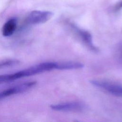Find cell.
<instances>
[{"label":"cell","instance_id":"cell-3","mask_svg":"<svg viewBox=\"0 0 122 122\" xmlns=\"http://www.w3.org/2000/svg\"><path fill=\"white\" fill-rule=\"evenodd\" d=\"M91 82L94 85L102 88L112 94L116 96H122V87L117 84H113L112 83L100 81H93Z\"/></svg>","mask_w":122,"mask_h":122},{"label":"cell","instance_id":"cell-5","mask_svg":"<svg viewBox=\"0 0 122 122\" xmlns=\"http://www.w3.org/2000/svg\"><path fill=\"white\" fill-rule=\"evenodd\" d=\"M17 26V20L15 18L8 20L3 25L2 28V34L5 37L12 35L14 32Z\"/></svg>","mask_w":122,"mask_h":122},{"label":"cell","instance_id":"cell-4","mask_svg":"<svg viewBox=\"0 0 122 122\" xmlns=\"http://www.w3.org/2000/svg\"><path fill=\"white\" fill-rule=\"evenodd\" d=\"M51 108L58 111H79L83 110L84 106L79 102H73L51 105Z\"/></svg>","mask_w":122,"mask_h":122},{"label":"cell","instance_id":"cell-2","mask_svg":"<svg viewBox=\"0 0 122 122\" xmlns=\"http://www.w3.org/2000/svg\"><path fill=\"white\" fill-rule=\"evenodd\" d=\"M36 83L35 81L26 82L4 90L0 92V100L11 95L23 92L33 87Z\"/></svg>","mask_w":122,"mask_h":122},{"label":"cell","instance_id":"cell-7","mask_svg":"<svg viewBox=\"0 0 122 122\" xmlns=\"http://www.w3.org/2000/svg\"><path fill=\"white\" fill-rule=\"evenodd\" d=\"M77 31L79 32L80 35L81 36V38L82 39L83 41L92 50H96V48L93 45L92 41V37L91 34L85 30L79 29L78 28H76Z\"/></svg>","mask_w":122,"mask_h":122},{"label":"cell","instance_id":"cell-8","mask_svg":"<svg viewBox=\"0 0 122 122\" xmlns=\"http://www.w3.org/2000/svg\"><path fill=\"white\" fill-rule=\"evenodd\" d=\"M117 9H120V8H122V1H121V2H120L119 3V4L117 6Z\"/></svg>","mask_w":122,"mask_h":122},{"label":"cell","instance_id":"cell-1","mask_svg":"<svg viewBox=\"0 0 122 122\" xmlns=\"http://www.w3.org/2000/svg\"><path fill=\"white\" fill-rule=\"evenodd\" d=\"M53 16V13L49 11L33 10L29 15L28 21L32 24L43 23L49 20Z\"/></svg>","mask_w":122,"mask_h":122},{"label":"cell","instance_id":"cell-6","mask_svg":"<svg viewBox=\"0 0 122 122\" xmlns=\"http://www.w3.org/2000/svg\"><path fill=\"white\" fill-rule=\"evenodd\" d=\"M84 65L81 63L73 61H66L57 62L56 69L58 70H71L83 68Z\"/></svg>","mask_w":122,"mask_h":122}]
</instances>
